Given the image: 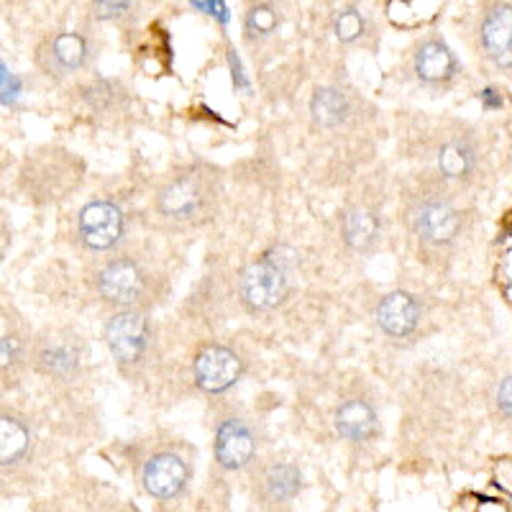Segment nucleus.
<instances>
[{"instance_id":"f257e3e1","label":"nucleus","mask_w":512,"mask_h":512,"mask_svg":"<svg viewBox=\"0 0 512 512\" xmlns=\"http://www.w3.org/2000/svg\"><path fill=\"white\" fill-rule=\"evenodd\" d=\"M295 254L287 249L272 251L241 274V300L254 313H267L285 300Z\"/></svg>"},{"instance_id":"f03ea898","label":"nucleus","mask_w":512,"mask_h":512,"mask_svg":"<svg viewBox=\"0 0 512 512\" xmlns=\"http://www.w3.org/2000/svg\"><path fill=\"white\" fill-rule=\"evenodd\" d=\"M210 203H213V185L198 172H182L172 177L159 192V210L172 221H195L208 213Z\"/></svg>"},{"instance_id":"7ed1b4c3","label":"nucleus","mask_w":512,"mask_h":512,"mask_svg":"<svg viewBox=\"0 0 512 512\" xmlns=\"http://www.w3.org/2000/svg\"><path fill=\"white\" fill-rule=\"evenodd\" d=\"M146 341H149V326H146L144 315L136 310H121L105 326V344L118 359V364L139 361L146 349Z\"/></svg>"},{"instance_id":"20e7f679","label":"nucleus","mask_w":512,"mask_h":512,"mask_svg":"<svg viewBox=\"0 0 512 512\" xmlns=\"http://www.w3.org/2000/svg\"><path fill=\"white\" fill-rule=\"evenodd\" d=\"M80 236L88 249L105 251L116 246L123 236V213L108 200H95L80 213Z\"/></svg>"},{"instance_id":"39448f33","label":"nucleus","mask_w":512,"mask_h":512,"mask_svg":"<svg viewBox=\"0 0 512 512\" xmlns=\"http://www.w3.org/2000/svg\"><path fill=\"white\" fill-rule=\"evenodd\" d=\"M241 369H244L241 359L231 349L208 346L195 359V382H198L200 390L216 395V392H226L228 387L239 382Z\"/></svg>"},{"instance_id":"423d86ee","label":"nucleus","mask_w":512,"mask_h":512,"mask_svg":"<svg viewBox=\"0 0 512 512\" xmlns=\"http://www.w3.org/2000/svg\"><path fill=\"white\" fill-rule=\"evenodd\" d=\"M100 295L113 305H134L144 295V272L134 259H116L98 274Z\"/></svg>"},{"instance_id":"0eeeda50","label":"nucleus","mask_w":512,"mask_h":512,"mask_svg":"<svg viewBox=\"0 0 512 512\" xmlns=\"http://www.w3.org/2000/svg\"><path fill=\"white\" fill-rule=\"evenodd\" d=\"M187 477H190V469H187L185 461L180 456L169 454V451L154 454L144 466V487L157 500H172V497L180 495L187 484Z\"/></svg>"},{"instance_id":"6e6552de","label":"nucleus","mask_w":512,"mask_h":512,"mask_svg":"<svg viewBox=\"0 0 512 512\" xmlns=\"http://www.w3.org/2000/svg\"><path fill=\"white\" fill-rule=\"evenodd\" d=\"M413 228L425 244H448L459 233V213L446 200H423L413 213Z\"/></svg>"},{"instance_id":"1a4fd4ad","label":"nucleus","mask_w":512,"mask_h":512,"mask_svg":"<svg viewBox=\"0 0 512 512\" xmlns=\"http://www.w3.org/2000/svg\"><path fill=\"white\" fill-rule=\"evenodd\" d=\"M254 451L256 438L244 420L231 418L221 423L216 433V461L223 469H228V472L244 469L254 459Z\"/></svg>"},{"instance_id":"9d476101","label":"nucleus","mask_w":512,"mask_h":512,"mask_svg":"<svg viewBox=\"0 0 512 512\" xmlns=\"http://www.w3.org/2000/svg\"><path fill=\"white\" fill-rule=\"evenodd\" d=\"M377 320L387 336L405 338L415 331L420 320V305L408 292H390L377 308Z\"/></svg>"},{"instance_id":"9b49d317","label":"nucleus","mask_w":512,"mask_h":512,"mask_svg":"<svg viewBox=\"0 0 512 512\" xmlns=\"http://www.w3.org/2000/svg\"><path fill=\"white\" fill-rule=\"evenodd\" d=\"M482 44L492 62L512 67V8L502 6L489 13L482 26Z\"/></svg>"},{"instance_id":"f8f14e48","label":"nucleus","mask_w":512,"mask_h":512,"mask_svg":"<svg viewBox=\"0 0 512 512\" xmlns=\"http://www.w3.org/2000/svg\"><path fill=\"white\" fill-rule=\"evenodd\" d=\"M415 72L428 85H438L454 77L456 59L441 39H425L415 52Z\"/></svg>"},{"instance_id":"ddd939ff","label":"nucleus","mask_w":512,"mask_h":512,"mask_svg":"<svg viewBox=\"0 0 512 512\" xmlns=\"http://www.w3.org/2000/svg\"><path fill=\"white\" fill-rule=\"evenodd\" d=\"M303 477L292 464H272L259 479V495L269 505H287L300 495Z\"/></svg>"},{"instance_id":"4468645a","label":"nucleus","mask_w":512,"mask_h":512,"mask_svg":"<svg viewBox=\"0 0 512 512\" xmlns=\"http://www.w3.org/2000/svg\"><path fill=\"white\" fill-rule=\"evenodd\" d=\"M336 428L349 441L364 443L369 438H374V433H377V413L364 400H349L338 408Z\"/></svg>"},{"instance_id":"2eb2a0df","label":"nucleus","mask_w":512,"mask_h":512,"mask_svg":"<svg viewBox=\"0 0 512 512\" xmlns=\"http://www.w3.org/2000/svg\"><path fill=\"white\" fill-rule=\"evenodd\" d=\"M382 223L369 208H351L344 216V239L351 249L367 251L377 244Z\"/></svg>"},{"instance_id":"dca6fc26","label":"nucleus","mask_w":512,"mask_h":512,"mask_svg":"<svg viewBox=\"0 0 512 512\" xmlns=\"http://www.w3.org/2000/svg\"><path fill=\"white\" fill-rule=\"evenodd\" d=\"M310 113H313V118L320 126L336 128L349 118V98L336 88H323L313 95V100H310Z\"/></svg>"},{"instance_id":"f3484780","label":"nucleus","mask_w":512,"mask_h":512,"mask_svg":"<svg viewBox=\"0 0 512 512\" xmlns=\"http://www.w3.org/2000/svg\"><path fill=\"white\" fill-rule=\"evenodd\" d=\"M29 431L21 420L11 415H0V466H11L21 461L29 451Z\"/></svg>"},{"instance_id":"a211bd4d","label":"nucleus","mask_w":512,"mask_h":512,"mask_svg":"<svg viewBox=\"0 0 512 512\" xmlns=\"http://www.w3.org/2000/svg\"><path fill=\"white\" fill-rule=\"evenodd\" d=\"M85 41L77 34H59L52 41V59L57 64L59 72H75L80 70L82 62H85Z\"/></svg>"},{"instance_id":"6ab92c4d","label":"nucleus","mask_w":512,"mask_h":512,"mask_svg":"<svg viewBox=\"0 0 512 512\" xmlns=\"http://www.w3.org/2000/svg\"><path fill=\"white\" fill-rule=\"evenodd\" d=\"M472 164V152H469L464 144H456V141L454 144L443 146L441 154H438V167H441L443 175L451 177V180H461V177L469 175V172H472Z\"/></svg>"},{"instance_id":"aec40b11","label":"nucleus","mask_w":512,"mask_h":512,"mask_svg":"<svg viewBox=\"0 0 512 512\" xmlns=\"http://www.w3.org/2000/svg\"><path fill=\"white\" fill-rule=\"evenodd\" d=\"M277 21H280L277 11L262 3V6H254L246 13V31H249V36H269L277 29Z\"/></svg>"},{"instance_id":"412c9836","label":"nucleus","mask_w":512,"mask_h":512,"mask_svg":"<svg viewBox=\"0 0 512 512\" xmlns=\"http://www.w3.org/2000/svg\"><path fill=\"white\" fill-rule=\"evenodd\" d=\"M333 31H336L338 41L351 44V41H356L361 34H364V18H361V13L354 11V8H346V11H341L336 16Z\"/></svg>"},{"instance_id":"4be33fe9","label":"nucleus","mask_w":512,"mask_h":512,"mask_svg":"<svg viewBox=\"0 0 512 512\" xmlns=\"http://www.w3.org/2000/svg\"><path fill=\"white\" fill-rule=\"evenodd\" d=\"M95 8L103 18H121L126 13H131L134 8V0H95Z\"/></svg>"},{"instance_id":"5701e85b","label":"nucleus","mask_w":512,"mask_h":512,"mask_svg":"<svg viewBox=\"0 0 512 512\" xmlns=\"http://www.w3.org/2000/svg\"><path fill=\"white\" fill-rule=\"evenodd\" d=\"M497 405L507 418H512V377H507L497 390Z\"/></svg>"}]
</instances>
